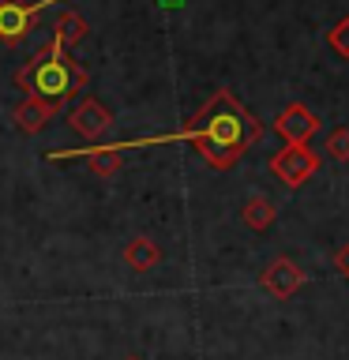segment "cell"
Wrapping results in <instances>:
<instances>
[{
    "label": "cell",
    "mask_w": 349,
    "mask_h": 360,
    "mask_svg": "<svg viewBox=\"0 0 349 360\" xmlns=\"http://www.w3.org/2000/svg\"><path fill=\"white\" fill-rule=\"evenodd\" d=\"M53 4H61V0H30V4H23V0H0V41L19 45L30 34L34 19Z\"/></svg>",
    "instance_id": "obj_4"
},
{
    "label": "cell",
    "mask_w": 349,
    "mask_h": 360,
    "mask_svg": "<svg viewBox=\"0 0 349 360\" xmlns=\"http://www.w3.org/2000/svg\"><path fill=\"white\" fill-rule=\"evenodd\" d=\"M68 128H72L75 135H83V139L94 143V139H101V135L113 128V112L101 105L98 98H90V94H87L72 112H68Z\"/></svg>",
    "instance_id": "obj_7"
},
{
    "label": "cell",
    "mask_w": 349,
    "mask_h": 360,
    "mask_svg": "<svg viewBox=\"0 0 349 360\" xmlns=\"http://www.w3.org/2000/svg\"><path fill=\"white\" fill-rule=\"evenodd\" d=\"M304 281H308V278H304V270L293 263V259L278 255V259H270V263L263 266V274H259V289L270 292L274 300H289L293 292H300Z\"/></svg>",
    "instance_id": "obj_5"
},
{
    "label": "cell",
    "mask_w": 349,
    "mask_h": 360,
    "mask_svg": "<svg viewBox=\"0 0 349 360\" xmlns=\"http://www.w3.org/2000/svg\"><path fill=\"white\" fill-rule=\"evenodd\" d=\"M334 270H338L342 278H349V240L334 252Z\"/></svg>",
    "instance_id": "obj_15"
},
{
    "label": "cell",
    "mask_w": 349,
    "mask_h": 360,
    "mask_svg": "<svg viewBox=\"0 0 349 360\" xmlns=\"http://www.w3.org/2000/svg\"><path fill=\"white\" fill-rule=\"evenodd\" d=\"M53 38L61 41L64 49H75V45L87 38V19L79 15V11H64V15L56 19V27H53Z\"/></svg>",
    "instance_id": "obj_12"
},
{
    "label": "cell",
    "mask_w": 349,
    "mask_h": 360,
    "mask_svg": "<svg viewBox=\"0 0 349 360\" xmlns=\"http://www.w3.org/2000/svg\"><path fill=\"white\" fill-rule=\"evenodd\" d=\"M90 83V72L64 49L56 38H49L27 64L15 72V86L27 98H42L49 105L61 109L64 101H72L75 94H83Z\"/></svg>",
    "instance_id": "obj_2"
},
{
    "label": "cell",
    "mask_w": 349,
    "mask_h": 360,
    "mask_svg": "<svg viewBox=\"0 0 349 360\" xmlns=\"http://www.w3.org/2000/svg\"><path fill=\"white\" fill-rule=\"evenodd\" d=\"M326 45H331L342 60H349V15H342L331 30H326Z\"/></svg>",
    "instance_id": "obj_13"
},
{
    "label": "cell",
    "mask_w": 349,
    "mask_h": 360,
    "mask_svg": "<svg viewBox=\"0 0 349 360\" xmlns=\"http://www.w3.org/2000/svg\"><path fill=\"white\" fill-rule=\"evenodd\" d=\"M274 131L289 146H308V139L319 131V117H315L308 105H300V101H289V105L274 117Z\"/></svg>",
    "instance_id": "obj_6"
},
{
    "label": "cell",
    "mask_w": 349,
    "mask_h": 360,
    "mask_svg": "<svg viewBox=\"0 0 349 360\" xmlns=\"http://www.w3.org/2000/svg\"><path fill=\"white\" fill-rule=\"evenodd\" d=\"M259 139H263V124L255 120V112L244 109L233 90L222 86V90H214V98L184 124V128H177L169 135H151V139L109 143V146L113 150H135V146H154V143H191L210 169H222L225 173V169H233Z\"/></svg>",
    "instance_id": "obj_1"
},
{
    "label": "cell",
    "mask_w": 349,
    "mask_h": 360,
    "mask_svg": "<svg viewBox=\"0 0 349 360\" xmlns=\"http://www.w3.org/2000/svg\"><path fill=\"white\" fill-rule=\"evenodd\" d=\"M158 4H162V8H180L184 0H158Z\"/></svg>",
    "instance_id": "obj_16"
},
{
    "label": "cell",
    "mask_w": 349,
    "mask_h": 360,
    "mask_svg": "<svg viewBox=\"0 0 349 360\" xmlns=\"http://www.w3.org/2000/svg\"><path fill=\"white\" fill-rule=\"evenodd\" d=\"M124 266L135 270V274H146V270H154L158 263H162V252H158V244L151 240V236H132L128 244H124Z\"/></svg>",
    "instance_id": "obj_10"
},
{
    "label": "cell",
    "mask_w": 349,
    "mask_h": 360,
    "mask_svg": "<svg viewBox=\"0 0 349 360\" xmlns=\"http://www.w3.org/2000/svg\"><path fill=\"white\" fill-rule=\"evenodd\" d=\"M56 112L61 109L49 105V101H42V98H23L19 105L11 109V124H15V131H23V135H38Z\"/></svg>",
    "instance_id": "obj_9"
},
{
    "label": "cell",
    "mask_w": 349,
    "mask_h": 360,
    "mask_svg": "<svg viewBox=\"0 0 349 360\" xmlns=\"http://www.w3.org/2000/svg\"><path fill=\"white\" fill-rule=\"evenodd\" d=\"M326 158L349 162V128H334L331 135H326Z\"/></svg>",
    "instance_id": "obj_14"
},
{
    "label": "cell",
    "mask_w": 349,
    "mask_h": 360,
    "mask_svg": "<svg viewBox=\"0 0 349 360\" xmlns=\"http://www.w3.org/2000/svg\"><path fill=\"white\" fill-rule=\"evenodd\" d=\"M45 158L49 162H72V158H83V162L90 165V173L94 176H117L124 158L120 150H113V146H87V150H45Z\"/></svg>",
    "instance_id": "obj_8"
},
{
    "label": "cell",
    "mask_w": 349,
    "mask_h": 360,
    "mask_svg": "<svg viewBox=\"0 0 349 360\" xmlns=\"http://www.w3.org/2000/svg\"><path fill=\"white\" fill-rule=\"evenodd\" d=\"M319 165H323V158L315 150H308V146H289V143H286V150H278L270 158V173H274L286 188L308 184V180L319 173Z\"/></svg>",
    "instance_id": "obj_3"
},
{
    "label": "cell",
    "mask_w": 349,
    "mask_h": 360,
    "mask_svg": "<svg viewBox=\"0 0 349 360\" xmlns=\"http://www.w3.org/2000/svg\"><path fill=\"white\" fill-rule=\"evenodd\" d=\"M241 218H244L248 229L263 233V229H270V225H274L278 210H274V202H270L267 195H252V199H248L244 207H241Z\"/></svg>",
    "instance_id": "obj_11"
},
{
    "label": "cell",
    "mask_w": 349,
    "mask_h": 360,
    "mask_svg": "<svg viewBox=\"0 0 349 360\" xmlns=\"http://www.w3.org/2000/svg\"><path fill=\"white\" fill-rule=\"evenodd\" d=\"M124 360H139V356H124Z\"/></svg>",
    "instance_id": "obj_17"
}]
</instances>
